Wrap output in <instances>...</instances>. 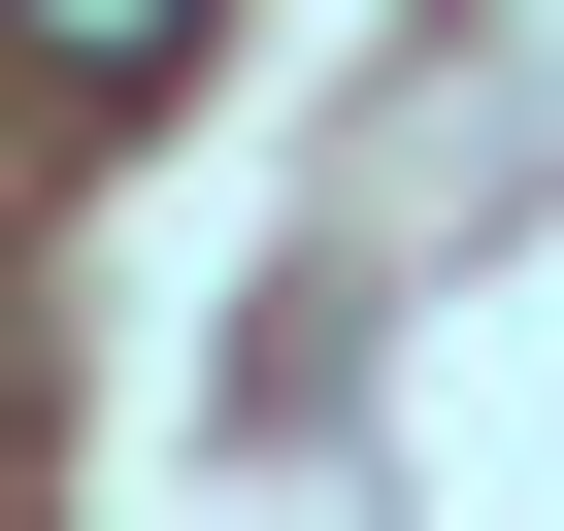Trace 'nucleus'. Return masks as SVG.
<instances>
[{"label":"nucleus","mask_w":564,"mask_h":531,"mask_svg":"<svg viewBox=\"0 0 564 531\" xmlns=\"http://www.w3.org/2000/svg\"><path fill=\"white\" fill-rule=\"evenodd\" d=\"M0 34H34V67H166L199 0H0Z\"/></svg>","instance_id":"obj_1"}]
</instances>
